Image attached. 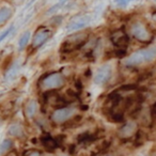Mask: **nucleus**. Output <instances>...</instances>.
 Listing matches in <instances>:
<instances>
[{
  "label": "nucleus",
  "instance_id": "11",
  "mask_svg": "<svg viewBox=\"0 0 156 156\" xmlns=\"http://www.w3.org/2000/svg\"><path fill=\"white\" fill-rule=\"evenodd\" d=\"M8 134L10 136L13 137H22L24 132H23V127L20 125V124H13L9 127V130H8Z\"/></svg>",
  "mask_w": 156,
  "mask_h": 156
},
{
  "label": "nucleus",
  "instance_id": "3",
  "mask_svg": "<svg viewBox=\"0 0 156 156\" xmlns=\"http://www.w3.org/2000/svg\"><path fill=\"white\" fill-rule=\"evenodd\" d=\"M130 33L135 39L143 43H149L152 40L151 32L147 28V26L141 22H135L130 26Z\"/></svg>",
  "mask_w": 156,
  "mask_h": 156
},
{
  "label": "nucleus",
  "instance_id": "15",
  "mask_svg": "<svg viewBox=\"0 0 156 156\" xmlns=\"http://www.w3.org/2000/svg\"><path fill=\"white\" fill-rule=\"evenodd\" d=\"M29 40H30V32L27 31V32H25L24 34L20 37V42H18V46H20V49H24V48L26 47L27 44H28V42H29Z\"/></svg>",
  "mask_w": 156,
  "mask_h": 156
},
{
  "label": "nucleus",
  "instance_id": "19",
  "mask_svg": "<svg viewBox=\"0 0 156 156\" xmlns=\"http://www.w3.org/2000/svg\"><path fill=\"white\" fill-rule=\"evenodd\" d=\"M130 1H133V0H115V3H117L118 7L124 8V7H126Z\"/></svg>",
  "mask_w": 156,
  "mask_h": 156
},
{
  "label": "nucleus",
  "instance_id": "20",
  "mask_svg": "<svg viewBox=\"0 0 156 156\" xmlns=\"http://www.w3.org/2000/svg\"><path fill=\"white\" fill-rule=\"evenodd\" d=\"M152 115H153L154 119H156V103L154 104V106L152 107Z\"/></svg>",
  "mask_w": 156,
  "mask_h": 156
},
{
  "label": "nucleus",
  "instance_id": "1",
  "mask_svg": "<svg viewBox=\"0 0 156 156\" xmlns=\"http://www.w3.org/2000/svg\"><path fill=\"white\" fill-rule=\"evenodd\" d=\"M156 59V46L137 50L125 60L126 66H139L144 63L152 62Z\"/></svg>",
  "mask_w": 156,
  "mask_h": 156
},
{
  "label": "nucleus",
  "instance_id": "4",
  "mask_svg": "<svg viewBox=\"0 0 156 156\" xmlns=\"http://www.w3.org/2000/svg\"><path fill=\"white\" fill-rule=\"evenodd\" d=\"M65 79L61 73H51L47 75L42 81L45 89H58L64 86Z\"/></svg>",
  "mask_w": 156,
  "mask_h": 156
},
{
  "label": "nucleus",
  "instance_id": "2",
  "mask_svg": "<svg viewBox=\"0 0 156 156\" xmlns=\"http://www.w3.org/2000/svg\"><path fill=\"white\" fill-rule=\"evenodd\" d=\"M89 34L87 32H77L71 34L63 41L62 45L60 47V50L62 52H72L74 50H77L86 44V42L88 41Z\"/></svg>",
  "mask_w": 156,
  "mask_h": 156
},
{
  "label": "nucleus",
  "instance_id": "9",
  "mask_svg": "<svg viewBox=\"0 0 156 156\" xmlns=\"http://www.w3.org/2000/svg\"><path fill=\"white\" fill-rule=\"evenodd\" d=\"M90 23V18L88 16H83V17H76L75 20H73L67 26V30L69 31H76L79 30L81 28H85L86 26H88Z\"/></svg>",
  "mask_w": 156,
  "mask_h": 156
},
{
  "label": "nucleus",
  "instance_id": "21",
  "mask_svg": "<svg viewBox=\"0 0 156 156\" xmlns=\"http://www.w3.org/2000/svg\"><path fill=\"white\" fill-rule=\"evenodd\" d=\"M152 17H153V20L156 22V11H155V12H153V14H152Z\"/></svg>",
  "mask_w": 156,
  "mask_h": 156
},
{
  "label": "nucleus",
  "instance_id": "22",
  "mask_svg": "<svg viewBox=\"0 0 156 156\" xmlns=\"http://www.w3.org/2000/svg\"><path fill=\"white\" fill-rule=\"evenodd\" d=\"M109 156H113V155H109Z\"/></svg>",
  "mask_w": 156,
  "mask_h": 156
},
{
  "label": "nucleus",
  "instance_id": "13",
  "mask_svg": "<svg viewBox=\"0 0 156 156\" xmlns=\"http://www.w3.org/2000/svg\"><path fill=\"white\" fill-rule=\"evenodd\" d=\"M37 104L35 101H31L27 104L26 106V113L28 117H33L37 112Z\"/></svg>",
  "mask_w": 156,
  "mask_h": 156
},
{
  "label": "nucleus",
  "instance_id": "6",
  "mask_svg": "<svg viewBox=\"0 0 156 156\" xmlns=\"http://www.w3.org/2000/svg\"><path fill=\"white\" fill-rule=\"evenodd\" d=\"M75 115V109L71 107H63L55 110L51 115V120L55 123H63Z\"/></svg>",
  "mask_w": 156,
  "mask_h": 156
},
{
  "label": "nucleus",
  "instance_id": "5",
  "mask_svg": "<svg viewBox=\"0 0 156 156\" xmlns=\"http://www.w3.org/2000/svg\"><path fill=\"white\" fill-rule=\"evenodd\" d=\"M111 75H112V67L109 64L103 65L96 71L95 76H94V83L96 85H105L109 81Z\"/></svg>",
  "mask_w": 156,
  "mask_h": 156
},
{
  "label": "nucleus",
  "instance_id": "18",
  "mask_svg": "<svg viewBox=\"0 0 156 156\" xmlns=\"http://www.w3.org/2000/svg\"><path fill=\"white\" fill-rule=\"evenodd\" d=\"M24 156H41V152L37 150H29L25 153Z\"/></svg>",
  "mask_w": 156,
  "mask_h": 156
},
{
  "label": "nucleus",
  "instance_id": "10",
  "mask_svg": "<svg viewBox=\"0 0 156 156\" xmlns=\"http://www.w3.org/2000/svg\"><path fill=\"white\" fill-rule=\"evenodd\" d=\"M135 132H136V124L134 122H128L120 128L119 135L123 138H128V137L133 136Z\"/></svg>",
  "mask_w": 156,
  "mask_h": 156
},
{
  "label": "nucleus",
  "instance_id": "16",
  "mask_svg": "<svg viewBox=\"0 0 156 156\" xmlns=\"http://www.w3.org/2000/svg\"><path fill=\"white\" fill-rule=\"evenodd\" d=\"M11 147H12L11 140H9V139H5V140H3L2 143H1V147H0L1 154H5L7 151H9V150L11 149Z\"/></svg>",
  "mask_w": 156,
  "mask_h": 156
},
{
  "label": "nucleus",
  "instance_id": "14",
  "mask_svg": "<svg viewBox=\"0 0 156 156\" xmlns=\"http://www.w3.org/2000/svg\"><path fill=\"white\" fill-rule=\"evenodd\" d=\"M42 142L45 145L46 149H48V150H54V149H56V147H57L56 141L52 138H50V137H44V138L42 139Z\"/></svg>",
  "mask_w": 156,
  "mask_h": 156
},
{
  "label": "nucleus",
  "instance_id": "7",
  "mask_svg": "<svg viewBox=\"0 0 156 156\" xmlns=\"http://www.w3.org/2000/svg\"><path fill=\"white\" fill-rule=\"evenodd\" d=\"M51 37V30L48 28H40L39 30L35 32L34 37L32 40V47L33 48H39L42 46L49 37Z\"/></svg>",
  "mask_w": 156,
  "mask_h": 156
},
{
  "label": "nucleus",
  "instance_id": "8",
  "mask_svg": "<svg viewBox=\"0 0 156 156\" xmlns=\"http://www.w3.org/2000/svg\"><path fill=\"white\" fill-rule=\"evenodd\" d=\"M110 39L112 41V43L120 48L126 47L128 45V42H129L128 37L126 35V33L123 30H117L115 32H112Z\"/></svg>",
  "mask_w": 156,
  "mask_h": 156
},
{
  "label": "nucleus",
  "instance_id": "17",
  "mask_svg": "<svg viewBox=\"0 0 156 156\" xmlns=\"http://www.w3.org/2000/svg\"><path fill=\"white\" fill-rule=\"evenodd\" d=\"M13 30H14V26H10L9 28L7 29V30H5V31H3V32L1 33V37H0V41H1V42H3V41H5V37H9V35L11 34V33H12V31H13Z\"/></svg>",
  "mask_w": 156,
  "mask_h": 156
},
{
  "label": "nucleus",
  "instance_id": "12",
  "mask_svg": "<svg viewBox=\"0 0 156 156\" xmlns=\"http://www.w3.org/2000/svg\"><path fill=\"white\" fill-rule=\"evenodd\" d=\"M12 16V10L10 8H5L3 7L0 11V25L2 26V25L5 24L8 20Z\"/></svg>",
  "mask_w": 156,
  "mask_h": 156
}]
</instances>
